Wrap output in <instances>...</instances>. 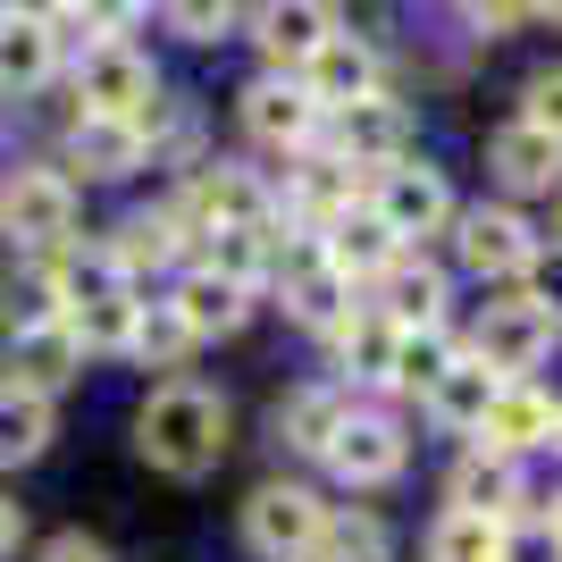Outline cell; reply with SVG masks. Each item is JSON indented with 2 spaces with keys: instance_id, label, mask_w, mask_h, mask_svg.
<instances>
[{
  "instance_id": "obj_24",
  "label": "cell",
  "mask_w": 562,
  "mask_h": 562,
  "mask_svg": "<svg viewBox=\"0 0 562 562\" xmlns=\"http://www.w3.org/2000/svg\"><path fill=\"white\" fill-rule=\"evenodd\" d=\"M50 68H59V34L43 18H0V85L34 93Z\"/></svg>"
},
{
  "instance_id": "obj_38",
  "label": "cell",
  "mask_w": 562,
  "mask_h": 562,
  "mask_svg": "<svg viewBox=\"0 0 562 562\" xmlns=\"http://www.w3.org/2000/svg\"><path fill=\"white\" fill-rule=\"evenodd\" d=\"M538 18H554V25H562V0H538Z\"/></svg>"
},
{
  "instance_id": "obj_39",
  "label": "cell",
  "mask_w": 562,
  "mask_h": 562,
  "mask_svg": "<svg viewBox=\"0 0 562 562\" xmlns=\"http://www.w3.org/2000/svg\"><path fill=\"white\" fill-rule=\"evenodd\" d=\"M546 520H554V538H562V487H554V513H546Z\"/></svg>"
},
{
  "instance_id": "obj_18",
  "label": "cell",
  "mask_w": 562,
  "mask_h": 562,
  "mask_svg": "<svg viewBox=\"0 0 562 562\" xmlns=\"http://www.w3.org/2000/svg\"><path fill=\"white\" fill-rule=\"evenodd\" d=\"M252 34H260V50H269L278 68H303L311 50L336 34V9H328V0H260Z\"/></svg>"
},
{
  "instance_id": "obj_8",
  "label": "cell",
  "mask_w": 562,
  "mask_h": 562,
  "mask_svg": "<svg viewBox=\"0 0 562 562\" xmlns=\"http://www.w3.org/2000/svg\"><path fill=\"white\" fill-rule=\"evenodd\" d=\"M328 151L345 168H395V160H412V110L386 101V93L345 101V110L328 117Z\"/></svg>"
},
{
  "instance_id": "obj_7",
  "label": "cell",
  "mask_w": 562,
  "mask_h": 562,
  "mask_svg": "<svg viewBox=\"0 0 562 562\" xmlns=\"http://www.w3.org/2000/svg\"><path fill=\"white\" fill-rule=\"evenodd\" d=\"M319 462H328L345 487H395L403 462H412V437H403V420H386V412H361V403H352L345 428L328 437V453H319Z\"/></svg>"
},
{
  "instance_id": "obj_29",
  "label": "cell",
  "mask_w": 562,
  "mask_h": 562,
  "mask_svg": "<svg viewBox=\"0 0 562 562\" xmlns=\"http://www.w3.org/2000/svg\"><path fill=\"white\" fill-rule=\"evenodd\" d=\"M59 319V278L50 269H25V278H0V328L25 336V328H50Z\"/></svg>"
},
{
  "instance_id": "obj_22",
  "label": "cell",
  "mask_w": 562,
  "mask_h": 562,
  "mask_svg": "<svg viewBox=\"0 0 562 562\" xmlns=\"http://www.w3.org/2000/svg\"><path fill=\"white\" fill-rule=\"evenodd\" d=\"M345 412H352L345 386H294L269 428H278V446H294V453H328V437L345 428Z\"/></svg>"
},
{
  "instance_id": "obj_1",
  "label": "cell",
  "mask_w": 562,
  "mask_h": 562,
  "mask_svg": "<svg viewBox=\"0 0 562 562\" xmlns=\"http://www.w3.org/2000/svg\"><path fill=\"white\" fill-rule=\"evenodd\" d=\"M135 453L151 470H168V479L218 470V453H227V395H218V386H193V378L160 386V395L135 412Z\"/></svg>"
},
{
  "instance_id": "obj_5",
  "label": "cell",
  "mask_w": 562,
  "mask_h": 562,
  "mask_svg": "<svg viewBox=\"0 0 562 562\" xmlns=\"http://www.w3.org/2000/svg\"><path fill=\"white\" fill-rule=\"evenodd\" d=\"M470 446L504 453V462H529V453H554L562 446V395H546L538 378H504V395L487 403V420Z\"/></svg>"
},
{
  "instance_id": "obj_21",
  "label": "cell",
  "mask_w": 562,
  "mask_h": 562,
  "mask_svg": "<svg viewBox=\"0 0 562 562\" xmlns=\"http://www.w3.org/2000/svg\"><path fill=\"white\" fill-rule=\"evenodd\" d=\"M395 336H403L395 319H378L370 303H352L345 319L328 328V345H336V361H345L361 386H386V370H395Z\"/></svg>"
},
{
  "instance_id": "obj_35",
  "label": "cell",
  "mask_w": 562,
  "mask_h": 562,
  "mask_svg": "<svg viewBox=\"0 0 562 562\" xmlns=\"http://www.w3.org/2000/svg\"><path fill=\"white\" fill-rule=\"evenodd\" d=\"M470 25H487V34H520V25L538 18V0H462Z\"/></svg>"
},
{
  "instance_id": "obj_20",
  "label": "cell",
  "mask_w": 562,
  "mask_h": 562,
  "mask_svg": "<svg viewBox=\"0 0 562 562\" xmlns=\"http://www.w3.org/2000/svg\"><path fill=\"white\" fill-rule=\"evenodd\" d=\"M68 160L85 168V177H101V186H110V177H135L143 168V126H126V117H76V135H68Z\"/></svg>"
},
{
  "instance_id": "obj_28",
  "label": "cell",
  "mask_w": 562,
  "mask_h": 562,
  "mask_svg": "<svg viewBox=\"0 0 562 562\" xmlns=\"http://www.w3.org/2000/svg\"><path fill=\"white\" fill-rule=\"evenodd\" d=\"M311 562H386V520H378L370 504H361V513H328Z\"/></svg>"
},
{
  "instance_id": "obj_3",
  "label": "cell",
  "mask_w": 562,
  "mask_h": 562,
  "mask_svg": "<svg viewBox=\"0 0 562 562\" xmlns=\"http://www.w3.org/2000/svg\"><path fill=\"white\" fill-rule=\"evenodd\" d=\"M319 529H328V504L311 487H294V479H269V487H252V504H244V546L269 554V562H311Z\"/></svg>"
},
{
  "instance_id": "obj_15",
  "label": "cell",
  "mask_w": 562,
  "mask_h": 562,
  "mask_svg": "<svg viewBox=\"0 0 562 562\" xmlns=\"http://www.w3.org/2000/svg\"><path fill=\"white\" fill-rule=\"evenodd\" d=\"M9 386H25V395H68L76 378H85V345L68 336V319H50V328H25V336H9Z\"/></svg>"
},
{
  "instance_id": "obj_37",
  "label": "cell",
  "mask_w": 562,
  "mask_h": 562,
  "mask_svg": "<svg viewBox=\"0 0 562 562\" xmlns=\"http://www.w3.org/2000/svg\"><path fill=\"white\" fill-rule=\"evenodd\" d=\"M18 538H25V504H18L9 487H0V562L18 554Z\"/></svg>"
},
{
  "instance_id": "obj_9",
  "label": "cell",
  "mask_w": 562,
  "mask_h": 562,
  "mask_svg": "<svg viewBox=\"0 0 562 562\" xmlns=\"http://www.w3.org/2000/svg\"><path fill=\"white\" fill-rule=\"evenodd\" d=\"M0 227L18 235V244H59L76 227V186L59 168H9V186H0Z\"/></svg>"
},
{
  "instance_id": "obj_32",
  "label": "cell",
  "mask_w": 562,
  "mask_h": 562,
  "mask_svg": "<svg viewBox=\"0 0 562 562\" xmlns=\"http://www.w3.org/2000/svg\"><path fill=\"white\" fill-rule=\"evenodd\" d=\"M504 562H562L554 520H546V513H520V520H504Z\"/></svg>"
},
{
  "instance_id": "obj_31",
  "label": "cell",
  "mask_w": 562,
  "mask_h": 562,
  "mask_svg": "<svg viewBox=\"0 0 562 562\" xmlns=\"http://www.w3.org/2000/svg\"><path fill=\"white\" fill-rule=\"evenodd\" d=\"M520 303H538L546 319L562 328V244H538V260L520 269Z\"/></svg>"
},
{
  "instance_id": "obj_36",
  "label": "cell",
  "mask_w": 562,
  "mask_h": 562,
  "mask_svg": "<svg viewBox=\"0 0 562 562\" xmlns=\"http://www.w3.org/2000/svg\"><path fill=\"white\" fill-rule=\"evenodd\" d=\"M43 562H110V554H101L85 529H68V538H50V546H43Z\"/></svg>"
},
{
  "instance_id": "obj_4",
  "label": "cell",
  "mask_w": 562,
  "mask_h": 562,
  "mask_svg": "<svg viewBox=\"0 0 562 562\" xmlns=\"http://www.w3.org/2000/svg\"><path fill=\"white\" fill-rule=\"evenodd\" d=\"M554 345H562V328L546 319L538 303H520V294L487 303V311H479V328H470V352H479L495 378H538L546 361H554Z\"/></svg>"
},
{
  "instance_id": "obj_10",
  "label": "cell",
  "mask_w": 562,
  "mask_h": 562,
  "mask_svg": "<svg viewBox=\"0 0 562 562\" xmlns=\"http://www.w3.org/2000/svg\"><path fill=\"white\" fill-rule=\"evenodd\" d=\"M370 211L386 218V235H395V244H412V235L453 227V186L437 177V168L395 160V168H378V202H370Z\"/></svg>"
},
{
  "instance_id": "obj_19",
  "label": "cell",
  "mask_w": 562,
  "mask_h": 562,
  "mask_svg": "<svg viewBox=\"0 0 562 562\" xmlns=\"http://www.w3.org/2000/svg\"><path fill=\"white\" fill-rule=\"evenodd\" d=\"M177 319H186V336L202 345V336H235L244 319H252V285H235V278H218V269H193L186 285H177Z\"/></svg>"
},
{
  "instance_id": "obj_23",
  "label": "cell",
  "mask_w": 562,
  "mask_h": 562,
  "mask_svg": "<svg viewBox=\"0 0 562 562\" xmlns=\"http://www.w3.org/2000/svg\"><path fill=\"white\" fill-rule=\"evenodd\" d=\"M319 252H328L336 269H345V278H378V269H386V260H395L403 244L386 235V218H378V211H345L328 235H319Z\"/></svg>"
},
{
  "instance_id": "obj_17",
  "label": "cell",
  "mask_w": 562,
  "mask_h": 562,
  "mask_svg": "<svg viewBox=\"0 0 562 562\" xmlns=\"http://www.w3.org/2000/svg\"><path fill=\"white\" fill-rule=\"evenodd\" d=\"M495 395H504V378H495L479 352H453L446 378L420 395V412H428L437 428H453V437H479V420H487V403H495Z\"/></svg>"
},
{
  "instance_id": "obj_27",
  "label": "cell",
  "mask_w": 562,
  "mask_h": 562,
  "mask_svg": "<svg viewBox=\"0 0 562 562\" xmlns=\"http://www.w3.org/2000/svg\"><path fill=\"white\" fill-rule=\"evenodd\" d=\"M50 446V403L25 386H0V470L9 462H43Z\"/></svg>"
},
{
  "instance_id": "obj_2",
  "label": "cell",
  "mask_w": 562,
  "mask_h": 562,
  "mask_svg": "<svg viewBox=\"0 0 562 562\" xmlns=\"http://www.w3.org/2000/svg\"><path fill=\"white\" fill-rule=\"evenodd\" d=\"M453 252H462L470 278L520 285V269L538 260V227H529L513 202H479V211H453Z\"/></svg>"
},
{
  "instance_id": "obj_25",
  "label": "cell",
  "mask_w": 562,
  "mask_h": 562,
  "mask_svg": "<svg viewBox=\"0 0 562 562\" xmlns=\"http://www.w3.org/2000/svg\"><path fill=\"white\" fill-rule=\"evenodd\" d=\"M453 336L446 328H403L395 336V370H386V395H428L437 378H446V361H453Z\"/></svg>"
},
{
  "instance_id": "obj_11",
  "label": "cell",
  "mask_w": 562,
  "mask_h": 562,
  "mask_svg": "<svg viewBox=\"0 0 562 562\" xmlns=\"http://www.w3.org/2000/svg\"><path fill=\"white\" fill-rule=\"evenodd\" d=\"M446 504L453 513H479V520H520L529 513V479H520V462L470 446L462 462H453V479H446Z\"/></svg>"
},
{
  "instance_id": "obj_6",
  "label": "cell",
  "mask_w": 562,
  "mask_h": 562,
  "mask_svg": "<svg viewBox=\"0 0 562 562\" xmlns=\"http://www.w3.org/2000/svg\"><path fill=\"white\" fill-rule=\"evenodd\" d=\"M76 85H85V110H93V117H126V126L151 135V117H160V76H151L143 50L93 43V50H85V68H76Z\"/></svg>"
},
{
  "instance_id": "obj_30",
  "label": "cell",
  "mask_w": 562,
  "mask_h": 562,
  "mask_svg": "<svg viewBox=\"0 0 562 562\" xmlns=\"http://www.w3.org/2000/svg\"><path fill=\"white\" fill-rule=\"evenodd\" d=\"M186 345H193V336H186V319H177L168 303H151V311L135 319V345H126V352H143L151 370H168V361H186Z\"/></svg>"
},
{
  "instance_id": "obj_14",
  "label": "cell",
  "mask_w": 562,
  "mask_h": 562,
  "mask_svg": "<svg viewBox=\"0 0 562 562\" xmlns=\"http://www.w3.org/2000/svg\"><path fill=\"white\" fill-rule=\"evenodd\" d=\"M378 319H395V328H446V269L437 260H412V252H395L386 269H378Z\"/></svg>"
},
{
  "instance_id": "obj_40",
  "label": "cell",
  "mask_w": 562,
  "mask_h": 562,
  "mask_svg": "<svg viewBox=\"0 0 562 562\" xmlns=\"http://www.w3.org/2000/svg\"><path fill=\"white\" fill-rule=\"evenodd\" d=\"M554 244H562V186H554Z\"/></svg>"
},
{
  "instance_id": "obj_12",
  "label": "cell",
  "mask_w": 562,
  "mask_h": 562,
  "mask_svg": "<svg viewBox=\"0 0 562 562\" xmlns=\"http://www.w3.org/2000/svg\"><path fill=\"white\" fill-rule=\"evenodd\" d=\"M487 177L504 193H546V202H554L562 143L546 135V126H529V117H513V126H495V135H487Z\"/></svg>"
},
{
  "instance_id": "obj_16",
  "label": "cell",
  "mask_w": 562,
  "mask_h": 562,
  "mask_svg": "<svg viewBox=\"0 0 562 562\" xmlns=\"http://www.w3.org/2000/svg\"><path fill=\"white\" fill-rule=\"evenodd\" d=\"M294 85L311 93V110H345V101L378 93V59H370V43H352V34H328V43H319L303 68H294Z\"/></svg>"
},
{
  "instance_id": "obj_26",
  "label": "cell",
  "mask_w": 562,
  "mask_h": 562,
  "mask_svg": "<svg viewBox=\"0 0 562 562\" xmlns=\"http://www.w3.org/2000/svg\"><path fill=\"white\" fill-rule=\"evenodd\" d=\"M428 562H504V520H479V513H437L428 520Z\"/></svg>"
},
{
  "instance_id": "obj_13",
  "label": "cell",
  "mask_w": 562,
  "mask_h": 562,
  "mask_svg": "<svg viewBox=\"0 0 562 562\" xmlns=\"http://www.w3.org/2000/svg\"><path fill=\"white\" fill-rule=\"evenodd\" d=\"M244 135L269 143V151H311L319 110H311V93L294 76H260V85H244Z\"/></svg>"
},
{
  "instance_id": "obj_33",
  "label": "cell",
  "mask_w": 562,
  "mask_h": 562,
  "mask_svg": "<svg viewBox=\"0 0 562 562\" xmlns=\"http://www.w3.org/2000/svg\"><path fill=\"white\" fill-rule=\"evenodd\" d=\"M168 25H177L186 43H218L235 25V0H168Z\"/></svg>"
},
{
  "instance_id": "obj_34",
  "label": "cell",
  "mask_w": 562,
  "mask_h": 562,
  "mask_svg": "<svg viewBox=\"0 0 562 562\" xmlns=\"http://www.w3.org/2000/svg\"><path fill=\"white\" fill-rule=\"evenodd\" d=\"M520 117H529V126H546V135L562 143V68H538L529 85H520Z\"/></svg>"
}]
</instances>
